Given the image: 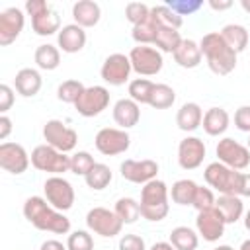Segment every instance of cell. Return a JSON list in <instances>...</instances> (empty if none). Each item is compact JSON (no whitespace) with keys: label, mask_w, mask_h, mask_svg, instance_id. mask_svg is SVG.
<instances>
[{"label":"cell","mask_w":250,"mask_h":250,"mask_svg":"<svg viewBox=\"0 0 250 250\" xmlns=\"http://www.w3.org/2000/svg\"><path fill=\"white\" fill-rule=\"evenodd\" d=\"M23 217L39 230H49L55 234H66L70 230V219L49 205L45 197L31 195L23 203Z\"/></svg>","instance_id":"obj_1"},{"label":"cell","mask_w":250,"mask_h":250,"mask_svg":"<svg viewBox=\"0 0 250 250\" xmlns=\"http://www.w3.org/2000/svg\"><path fill=\"white\" fill-rule=\"evenodd\" d=\"M201 55L207 61V66L211 72L219 76H227L236 66V53L227 45L223 35L219 31H209L199 41Z\"/></svg>","instance_id":"obj_2"},{"label":"cell","mask_w":250,"mask_h":250,"mask_svg":"<svg viewBox=\"0 0 250 250\" xmlns=\"http://www.w3.org/2000/svg\"><path fill=\"white\" fill-rule=\"evenodd\" d=\"M205 182L209 184V188L217 189L221 195H238L240 193V180H242V172L232 170L225 164L211 162L205 172H203ZM240 197V195H238Z\"/></svg>","instance_id":"obj_3"},{"label":"cell","mask_w":250,"mask_h":250,"mask_svg":"<svg viewBox=\"0 0 250 250\" xmlns=\"http://www.w3.org/2000/svg\"><path fill=\"white\" fill-rule=\"evenodd\" d=\"M31 166L39 172H49L53 176H61L64 172H70V156L45 145H39L31 150Z\"/></svg>","instance_id":"obj_4"},{"label":"cell","mask_w":250,"mask_h":250,"mask_svg":"<svg viewBox=\"0 0 250 250\" xmlns=\"http://www.w3.org/2000/svg\"><path fill=\"white\" fill-rule=\"evenodd\" d=\"M129 61H131V68L139 76H154L164 66L162 53L156 47H148V45L133 47L129 51Z\"/></svg>","instance_id":"obj_5"},{"label":"cell","mask_w":250,"mask_h":250,"mask_svg":"<svg viewBox=\"0 0 250 250\" xmlns=\"http://www.w3.org/2000/svg\"><path fill=\"white\" fill-rule=\"evenodd\" d=\"M43 137H45L49 146H53L64 154L74 150V146L78 143V133L74 129L66 127L61 119H49L43 125Z\"/></svg>","instance_id":"obj_6"},{"label":"cell","mask_w":250,"mask_h":250,"mask_svg":"<svg viewBox=\"0 0 250 250\" xmlns=\"http://www.w3.org/2000/svg\"><path fill=\"white\" fill-rule=\"evenodd\" d=\"M217 156H219V162L232 168V170H244L250 166V150L248 146L240 145L238 141H234L232 137H225L217 143V148H215Z\"/></svg>","instance_id":"obj_7"},{"label":"cell","mask_w":250,"mask_h":250,"mask_svg":"<svg viewBox=\"0 0 250 250\" xmlns=\"http://www.w3.org/2000/svg\"><path fill=\"white\" fill-rule=\"evenodd\" d=\"M45 199L57 211H68L74 205V188L62 176H51L45 180Z\"/></svg>","instance_id":"obj_8"},{"label":"cell","mask_w":250,"mask_h":250,"mask_svg":"<svg viewBox=\"0 0 250 250\" xmlns=\"http://www.w3.org/2000/svg\"><path fill=\"white\" fill-rule=\"evenodd\" d=\"M86 225L92 232L104 236V238H111L117 236L123 229V221L115 215V211H109L105 207H94L88 211L86 215Z\"/></svg>","instance_id":"obj_9"},{"label":"cell","mask_w":250,"mask_h":250,"mask_svg":"<svg viewBox=\"0 0 250 250\" xmlns=\"http://www.w3.org/2000/svg\"><path fill=\"white\" fill-rule=\"evenodd\" d=\"M96 148L104 154V156H117L123 154L129 145H131V137L125 129H117V127H104L96 133L94 139Z\"/></svg>","instance_id":"obj_10"},{"label":"cell","mask_w":250,"mask_h":250,"mask_svg":"<svg viewBox=\"0 0 250 250\" xmlns=\"http://www.w3.org/2000/svg\"><path fill=\"white\" fill-rule=\"evenodd\" d=\"M107 105H109V90L105 86H88L74 104L76 111L82 117H96Z\"/></svg>","instance_id":"obj_11"},{"label":"cell","mask_w":250,"mask_h":250,"mask_svg":"<svg viewBox=\"0 0 250 250\" xmlns=\"http://www.w3.org/2000/svg\"><path fill=\"white\" fill-rule=\"evenodd\" d=\"M131 61H129V55H123V53H113L109 55L102 68H100V74L104 78V82H107L109 86H121L129 80V74H131Z\"/></svg>","instance_id":"obj_12"},{"label":"cell","mask_w":250,"mask_h":250,"mask_svg":"<svg viewBox=\"0 0 250 250\" xmlns=\"http://www.w3.org/2000/svg\"><path fill=\"white\" fill-rule=\"evenodd\" d=\"M121 176L123 180L131 182V184H148L150 180H156V174H158V164L150 158H145V160H123L121 166Z\"/></svg>","instance_id":"obj_13"},{"label":"cell","mask_w":250,"mask_h":250,"mask_svg":"<svg viewBox=\"0 0 250 250\" xmlns=\"http://www.w3.org/2000/svg\"><path fill=\"white\" fill-rule=\"evenodd\" d=\"M31 158L27 150L18 143H2L0 145V166L10 174H23L29 166Z\"/></svg>","instance_id":"obj_14"},{"label":"cell","mask_w":250,"mask_h":250,"mask_svg":"<svg viewBox=\"0 0 250 250\" xmlns=\"http://www.w3.org/2000/svg\"><path fill=\"white\" fill-rule=\"evenodd\" d=\"M225 225L227 223H225V219L217 207L207 209V211H199L197 219H195L197 234H201L203 240H207V242H217L225 234Z\"/></svg>","instance_id":"obj_15"},{"label":"cell","mask_w":250,"mask_h":250,"mask_svg":"<svg viewBox=\"0 0 250 250\" xmlns=\"http://www.w3.org/2000/svg\"><path fill=\"white\" fill-rule=\"evenodd\" d=\"M205 143L199 137H186L178 145V164L184 170H195L203 164Z\"/></svg>","instance_id":"obj_16"},{"label":"cell","mask_w":250,"mask_h":250,"mask_svg":"<svg viewBox=\"0 0 250 250\" xmlns=\"http://www.w3.org/2000/svg\"><path fill=\"white\" fill-rule=\"evenodd\" d=\"M23 23H25V16L20 8H16V6L6 8L0 14V45L2 47L12 45L20 37Z\"/></svg>","instance_id":"obj_17"},{"label":"cell","mask_w":250,"mask_h":250,"mask_svg":"<svg viewBox=\"0 0 250 250\" xmlns=\"http://www.w3.org/2000/svg\"><path fill=\"white\" fill-rule=\"evenodd\" d=\"M57 41H59V49L62 53H78L84 49L86 45V31L84 27L76 25V23H68V25H62V29L59 31L57 35Z\"/></svg>","instance_id":"obj_18"},{"label":"cell","mask_w":250,"mask_h":250,"mask_svg":"<svg viewBox=\"0 0 250 250\" xmlns=\"http://www.w3.org/2000/svg\"><path fill=\"white\" fill-rule=\"evenodd\" d=\"M141 119V105L133 102L131 98H121L113 105V121L119 125V129H131Z\"/></svg>","instance_id":"obj_19"},{"label":"cell","mask_w":250,"mask_h":250,"mask_svg":"<svg viewBox=\"0 0 250 250\" xmlns=\"http://www.w3.org/2000/svg\"><path fill=\"white\" fill-rule=\"evenodd\" d=\"M72 18H74V23L84 27V29L94 27L102 18L100 4L94 0H78L72 6Z\"/></svg>","instance_id":"obj_20"},{"label":"cell","mask_w":250,"mask_h":250,"mask_svg":"<svg viewBox=\"0 0 250 250\" xmlns=\"http://www.w3.org/2000/svg\"><path fill=\"white\" fill-rule=\"evenodd\" d=\"M41 84H43L41 74L35 68H21V70L16 72L14 88L23 98H33L41 90Z\"/></svg>","instance_id":"obj_21"},{"label":"cell","mask_w":250,"mask_h":250,"mask_svg":"<svg viewBox=\"0 0 250 250\" xmlns=\"http://www.w3.org/2000/svg\"><path fill=\"white\" fill-rule=\"evenodd\" d=\"M203 131L211 137H219L223 135L227 129H229V123H230V117L227 113V109L223 107H209L205 113H203Z\"/></svg>","instance_id":"obj_22"},{"label":"cell","mask_w":250,"mask_h":250,"mask_svg":"<svg viewBox=\"0 0 250 250\" xmlns=\"http://www.w3.org/2000/svg\"><path fill=\"white\" fill-rule=\"evenodd\" d=\"M201 49H199V43H195L193 39H184L180 43V47L176 49L174 53V61L182 66V68H195L201 64Z\"/></svg>","instance_id":"obj_23"},{"label":"cell","mask_w":250,"mask_h":250,"mask_svg":"<svg viewBox=\"0 0 250 250\" xmlns=\"http://www.w3.org/2000/svg\"><path fill=\"white\" fill-rule=\"evenodd\" d=\"M201 121H203V109H201L199 104H195V102L184 104V105L178 109V113H176V125H178L182 131H186V133L195 131V129L201 125Z\"/></svg>","instance_id":"obj_24"},{"label":"cell","mask_w":250,"mask_h":250,"mask_svg":"<svg viewBox=\"0 0 250 250\" xmlns=\"http://www.w3.org/2000/svg\"><path fill=\"white\" fill-rule=\"evenodd\" d=\"M31 27H33V31H35L37 35H41V37L53 35V33H57V31L62 29V27H61V16L49 6L45 12H41V14H37V16L31 18Z\"/></svg>","instance_id":"obj_25"},{"label":"cell","mask_w":250,"mask_h":250,"mask_svg":"<svg viewBox=\"0 0 250 250\" xmlns=\"http://www.w3.org/2000/svg\"><path fill=\"white\" fill-rule=\"evenodd\" d=\"M170 189L162 180H150L141 189V205H166Z\"/></svg>","instance_id":"obj_26"},{"label":"cell","mask_w":250,"mask_h":250,"mask_svg":"<svg viewBox=\"0 0 250 250\" xmlns=\"http://www.w3.org/2000/svg\"><path fill=\"white\" fill-rule=\"evenodd\" d=\"M215 207L219 209V213L223 215L227 225L236 223L244 213V205L238 195H219L215 201Z\"/></svg>","instance_id":"obj_27"},{"label":"cell","mask_w":250,"mask_h":250,"mask_svg":"<svg viewBox=\"0 0 250 250\" xmlns=\"http://www.w3.org/2000/svg\"><path fill=\"white\" fill-rule=\"evenodd\" d=\"M219 33L223 35V39L227 41V45H229L236 55L242 53V51L248 47V31H246V27L240 25V23H227Z\"/></svg>","instance_id":"obj_28"},{"label":"cell","mask_w":250,"mask_h":250,"mask_svg":"<svg viewBox=\"0 0 250 250\" xmlns=\"http://www.w3.org/2000/svg\"><path fill=\"white\" fill-rule=\"evenodd\" d=\"M160 27H162V23L156 20V16L150 14L143 23L133 25L131 35L139 45H154V39H156V33H158Z\"/></svg>","instance_id":"obj_29"},{"label":"cell","mask_w":250,"mask_h":250,"mask_svg":"<svg viewBox=\"0 0 250 250\" xmlns=\"http://www.w3.org/2000/svg\"><path fill=\"white\" fill-rule=\"evenodd\" d=\"M182 35L178 29L174 27H168V25H162L156 33V39H154V47L160 51V53H176V49L180 47L182 43Z\"/></svg>","instance_id":"obj_30"},{"label":"cell","mask_w":250,"mask_h":250,"mask_svg":"<svg viewBox=\"0 0 250 250\" xmlns=\"http://www.w3.org/2000/svg\"><path fill=\"white\" fill-rule=\"evenodd\" d=\"M84 180H86V186H88L90 189L100 191V189H105V188L111 184L113 174H111V170H109V166H107V164L96 162V164H94V168L84 176Z\"/></svg>","instance_id":"obj_31"},{"label":"cell","mask_w":250,"mask_h":250,"mask_svg":"<svg viewBox=\"0 0 250 250\" xmlns=\"http://www.w3.org/2000/svg\"><path fill=\"white\" fill-rule=\"evenodd\" d=\"M35 64L41 68V70H55L59 64H61V51L55 47V45H39L35 49Z\"/></svg>","instance_id":"obj_32"},{"label":"cell","mask_w":250,"mask_h":250,"mask_svg":"<svg viewBox=\"0 0 250 250\" xmlns=\"http://www.w3.org/2000/svg\"><path fill=\"white\" fill-rule=\"evenodd\" d=\"M170 244L176 250H195L199 244V236L189 227H176L170 232Z\"/></svg>","instance_id":"obj_33"},{"label":"cell","mask_w":250,"mask_h":250,"mask_svg":"<svg viewBox=\"0 0 250 250\" xmlns=\"http://www.w3.org/2000/svg\"><path fill=\"white\" fill-rule=\"evenodd\" d=\"M197 188H199V186H197L193 180H178V182L172 186V189H170V197H172V201L178 203V205H191Z\"/></svg>","instance_id":"obj_34"},{"label":"cell","mask_w":250,"mask_h":250,"mask_svg":"<svg viewBox=\"0 0 250 250\" xmlns=\"http://www.w3.org/2000/svg\"><path fill=\"white\" fill-rule=\"evenodd\" d=\"M115 215L123 221V225H131L141 217V203L133 197H119L115 201Z\"/></svg>","instance_id":"obj_35"},{"label":"cell","mask_w":250,"mask_h":250,"mask_svg":"<svg viewBox=\"0 0 250 250\" xmlns=\"http://www.w3.org/2000/svg\"><path fill=\"white\" fill-rule=\"evenodd\" d=\"M174 102H176V92H174L172 86H168V84H154V90L150 94L148 105H152L154 109H168V107H172Z\"/></svg>","instance_id":"obj_36"},{"label":"cell","mask_w":250,"mask_h":250,"mask_svg":"<svg viewBox=\"0 0 250 250\" xmlns=\"http://www.w3.org/2000/svg\"><path fill=\"white\" fill-rule=\"evenodd\" d=\"M152 90H154V82H150L148 78H135L129 82V98L139 105L150 102Z\"/></svg>","instance_id":"obj_37"},{"label":"cell","mask_w":250,"mask_h":250,"mask_svg":"<svg viewBox=\"0 0 250 250\" xmlns=\"http://www.w3.org/2000/svg\"><path fill=\"white\" fill-rule=\"evenodd\" d=\"M86 90V86L80 80H64L59 88H57V98L64 104H76L78 98L82 96V92Z\"/></svg>","instance_id":"obj_38"},{"label":"cell","mask_w":250,"mask_h":250,"mask_svg":"<svg viewBox=\"0 0 250 250\" xmlns=\"http://www.w3.org/2000/svg\"><path fill=\"white\" fill-rule=\"evenodd\" d=\"M150 14H152V16H156V20H158L162 25H168V27H174V29L182 27V23H184V18H182V16H178V14H176L168 4L152 6V8H150Z\"/></svg>","instance_id":"obj_39"},{"label":"cell","mask_w":250,"mask_h":250,"mask_svg":"<svg viewBox=\"0 0 250 250\" xmlns=\"http://www.w3.org/2000/svg\"><path fill=\"white\" fill-rule=\"evenodd\" d=\"M94 156L86 150H78L70 156V172L76 176H86L94 168Z\"/></svg>","instance_id":"obj_40"},{"label":"cell","mask_w":250,"mask_h":250,"mask_svg":"<svg viewBox=\"0 0 250 250\" xmlns=\"http://www.w3.org/2000/svg\"><path fill=\"white\" fill-rule=\"evenodd\" d=\"M66 250H94V238L88 230H74L66 238Z\"/></svg>","instance_id":"obj_41"},{"label":"cell","mask_w":250,"mask_h":250,"mask_svg":"<svg viewBox=\"0 0 250 250\" xmlns=\"http://www.w3.org/2000/svg\"><path fill=\"white\" fill-rule=\"evenodd\" d=\"M148 16H150V8H148L146 4H143V2H129V4L125 6V18H127V21L133 23V25L143 23Z\"/></svg>","instance_id":"obj_42"},{"label":"cell","mask_w":250,"mask_h":250,"mask_svg":"<svg viewBox=\"0 0 250 250\" xmlns=\"http://www.w3.org/2000/svg\"><path fill=\"white\" fill-rule=\"evenodd\" d=\"M215 193H213V189L211 188H203V186H199L197 188V191H195V197H193V207L197 209V213L199 211H207V209H213L215 207Z\"/></svg>","instance_id":"obj_43"},{"label":"cell","mask_w":250,"mask_h":250,"mask_svg":"<svg viewBox=\"0 0 250 250\" xmlns=\"http://www.w3.org/2000/svg\"><path fill=\"white\" fill-rule=\"evenodd\" d=\"M168 6L178 14V16H189L197 12L203 6V0H170Z\"/></svg>","instance_id":"obj_44"},{"label":"cell","mask_w":250,"mask_h":250,"mask_svg":"<svg viewBox=\"0 0 250 250\" xmlns=\"http://www.w3.org/2000/svg\"><path fill=\"white\" fill-rule=\"evenodd\" d=\"M170 211V205H141V217H145L150 223L162 221Z\"/></svg>","instance_id":"obj_45"},{"label":"cell","mask_w":250,"mask_h":250,"mask_svg":"<svg viewBox=\"0 0 250 250\" xmlns=\"http://www.w3.org/2000/svg\"><path fill=\"white\" fill-rule=\"evenodd\" d=\"M234 125L238 131L250 135V105H240L234 111Z\"/></svg>","instance_id":"obj_46"},{"label":"cell","mask_w":250,"mask_h":250,"mask_svg":"<svg viewBox=\"0 0 250 250\" xmlns=\"http://www.w3.org/2000/svg\"><path fill=\"white\" fill-rule=\"evenodd\" d=\"M119 250H146L143 236L139 234H123L119 238Z\"/></svg>","instance_id":"obj_47"},{"label":"cell","mask_w":250,"mask_h":250,"mask_svg":"<svg viewBox=\"0 0 250 250\" xmlns=\"http://www.w3.org/2000/svg\"><path fill=\"white\" fill-rule=\"evenodd\" d=\"M14 104V90L8 84H0V113L6 115V111Z\"/></svg>","instance_id":"obj_48"},{"label":"cell","mask_w":250,"mask_h":250,"mask_svg":"<svg viewBox=\"0 0 250 250\" xmlns=\"http://www.w3.org/2000/svg\"><path fill=\"white\" fill-rule=\"evenodd\" d=\"M49 8V4L45 2V0H27L25 2V12L33 18V16H37V14H41V12H45Z\"/></svg>","instance_id":"obj_49"},{"label":"cell","mask_w":250,"mask_h":250,"mask_svg":"<svg viewBox=\"0 0 250 250\" xmlns=\"http://www.w3.org/2000/svg\"><path fill=\"white\" fill-rule=\"evenodd\" d=\"M10 133H12V119L8 115H0V141L6 143Z\"/></svg>","instance_id":"obj_50"},{"label":"cell","mask_w":250,"mask_h":250,"mask_svg":"<svg viewBox=\"0 0 250 250\" xmlns=\"http://www.w3.org/2000/svg\"><path fill=\"white\" fill-rule=\"evenodd\" d=\"M207 4H209V8H213L217 12H223V10H229L232 6V0H209Z\"/></svg>","instance_id":"obj_51"},{"label":"cell","mask_w":250,"mask_h":250,"mask_svg":"<svg viewBox=\"0 0 250 250\" xmlns=\"http://www.w3.org/2000/svg\"><path fill=\"white\" fill-rule=\"evenodd\" d=\"M39 250H66V244H62L59 240H45Z\"/></svg>","instance_id":"obj_52"},{"label":"cell","mask_w":250,"mask_h":250,"mask_svg":"<svg viewBox=\"0 0 250 250\" xmlns=\"http://www.w3.org/2000/svg\"><path fill=\"white\" fill-rule=\"evenodd\" d=\"M238 195L250 197V174H242V180H240V193H238Z\"/></svg>","instance_id":"obj_53"},{"label":"cell","mask_w":250,"mask_h":250,"mask_svg":"<svg viewBox=\"0 0 250 250\" xmlns=\"http://www.w3.org/2000/svg\"><path fill=\"white\" fill-rule=\"evenodd\" d=\"M150 250H176L170 242H154L152 246H150Z\"/></svg>","instance_id":"obj_54"},{"label":"cell","mask_w":250,"mask_h":250,"mask_svg":"<svg viewBox=\"0 0 250 250\" xmlns=\"http://www.w3.org/2000/svg\"><path fill=\"white\" fill-rule=\"evenodd\" d=\"M240 6H242V10H244V12H248V14H250V0H240Z\"/></svg>","instance_id":"obj_55"},{"label":"cell","mask_w":250,"mask_h":250,"mask_svg":"<svg viewBox=\"0 0 250 250\" xmlns=\"http://www.w3.org/2000/svg\"><path fill=\"white\" fill-rule=\"evenodd\" d=\"M244 227L250 230V209L246 211V215H244Z\"/></svg>","instance_id":"obj_56"},{"label":"cell","mask_w":250,"mask_h":250,"mask_svg":"<svg viewBox=\"0 0 250 250\" xmlns=\"http://www.w3.org/2000/svg\"><path fill=\"white\" fill-rule=\"evenodd\" d=\"M238 250H250V238H248V240H244V242L240 244V248H238Z\"/></svg>","instance_id":"obj_57"},{"label":"cell","mask_w":250,"mask_h":250,"mask_svg":"<svg viewBox=\"0 0 250 250\" xmlns=\"http://www.w3.org/2000/svg\"><path fill=\"white\" fill-rule=\"evenodd\" d=\"M215 250H232L230 246H227V244H223V246H219V248H215Z\"/></svg>","instance_id":"obj_58"},{"label":"cell","mask_w":250,"mask_h":250,"mask_svg":"<svg viewBox=\"0 0 250 250\" xmlns=\"http://www.w3.org/2000/svg\"><path fill=\"white\" fill-rule=\"evenodd\" d=\"M248 150H250V137H248Z\"/></svg>","instance_id":"obj_59"}]
</instances>
